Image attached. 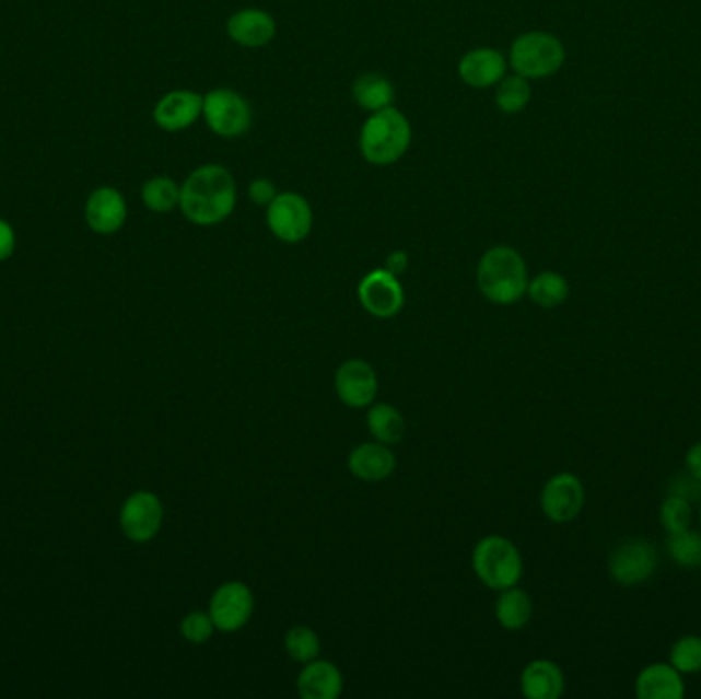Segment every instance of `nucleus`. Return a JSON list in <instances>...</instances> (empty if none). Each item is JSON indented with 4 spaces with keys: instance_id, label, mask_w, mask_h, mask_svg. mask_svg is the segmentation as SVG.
<instances>
[{
    "instance_id": "obj_6",
    "label": "nucleus",
    "mask_w": 701,
    "mask_h": 699,
    "mask_svg": "<svg viewBox=\"0 0 701 699\" xmlns=\"http://www.w3.org/2000/svg\"><path fill=\"white\" fill-rule=\"evenodd\" d=\"M203 119L220 138H241L253 124V112L243 95L232 89H213L203 97Z\"/></svg>"
},
{
    "instance_id": "obj_30",
    "label": "nucleus",
    "mask_w": 701,
    "mask_h": 699,
    "mask_svg": "<svg viewBox=\"0 0 701 699\" xmlns=\"http://www.w3.org/2000/svg\"><path fill=\"white\" fill-rule=\"evenodd\" d=\"M691 517H693V509L687 499L677 497V494L665 497V501L661 504V511H658V520L667 534H679L684 529H689Z\"/></svg>"
},
{
    "instance_id": "obj_32",
    "label": "nucleus",
    "mask_w": 701,
    "mask_h": 699,
    "mask_svg": "<svg viewBox=\"0 0 701 699\" xmlns=\"http://www.w3.org/2000/svg\"><path fill=\"white\" fill-rule=\"evenodd\" d=\"M215 632V624L208 611H191L180 621V634L191 644H203Z\"/></svg>"
},
{
    "instance_id": "obj_38",
    "label": "nucleus",
    "mask_w": 701,
    "mask_h": 699,
    "mask_svg": "<svg viewBox=\"0 0 701 699\" xmlns=\"http://www.w3.org/2000/svg\"><path fill=\"white\" fill-rule=\"evenodd\" d=\"M700 523H701V504H700Z\"/></svg>"
},
{
    "instance_id": "obj_22",
    "label": "nucleus",
    "mask_w": 701,
    "mask_h": 699,
    "mask_svg": "<svg viewBox=\"0 0 701 699\" xmlns=\"http://www.w3.org/2000/svg\"><path fill=\"white\" fill-rule=\"evenodd\" d=\"M496 614V621L511 632L523 630L534 616V603L531 597L519 589V586H509L505 591H501V597L494 607Z\"/></svg>"
},
{
    "instance_id": "obj_34",
    "label": "nucleus",
    "mask_w": 701,
    "mask_h": 699,
    "mask_svg": "<svg viewBox=\"0 0 701 699\" xmlns=\"http://www.w3.org/2000/svg\"><path fill=\"white\" fill-rule=\"evenodd\" d=\"M278 196L273 183L267 179H257L250 183L248 187V197L257 203V206H269L273 199Z\"/></svg>"
},
{
    "instance_id": "obj_37",
    "label": "nucleus",
    "mask_w": 701,
    "mask_h": 699,
    "mask_svg": "<svg viewBox=\"0 0 701 699\" xmlns=\"http://www.w3.org/2000/svg\"><path fill=\"white\" fill-rule=\"evenodd\" d=\"M408 267V255L407 253H402V251H396V253H392L390 257H388V260H386V269L390 271V273H394V276H402L405 271H407Z\"/></svg>"
},
{
    "instance_id": "obj_2",
    "label": "nucleus",
    "mask_w": 701,
    "mask_h": 699,
    "mask_svg": "<svg viewBox=\"0 0 701 699\" xmlns=\"http://www.w3.org/2000/svg\"><path fill=\"white\" fill-rule=\"evenodd\" d=\"M476 283L480 293L492 304H515L527 293V265L515 248L494 246L478 263Z\"/></svg>"
},
{
    "instance_id": "obj_9",
    "label": "nucleus",
    "mask_w": 701,
    "mask_h": 699,
    "mask_svg": "<svg viewBox=\"0 0 701 699\" xmlns=\"http://www.w3.org/2000/svg\"><path fill=\"white\" fill-rule=\"evenodd\" d=\"M585 487L572 471L554 474L539 494V506L552 523H571L585 506Z\"/></svg>"
},
{
    "instance_id": "obj_27",
    "label": "nucleus",
    "mask_w": 701,
    "mask_h": 699,
    "mask_svg": "<svg viewBox=\"0 0 701 699\" xmlns=\"http://www.w3.org/2000/svg\"><path fill=\"white\" fill-rule=\"evenodd\" d=\"M142 201L150 212L168 213L179 206L180 187L171 177H154L144 183Z\"/></svg>"
},
{
    "instance_id": "obj_23",
    "label": "nucleus",
    "mask_w": 701,
    "mask_h": 699,
    "mask_svg": "<svg viewBox=\"0 0 701 699\" xmlns=\"http://www.w3.org/2000/svg\"><path fill=\"white\" fill-rule=\"evenodd\" d=\"M353 97L359 103V107L367 109V112H379L392 107L394 98H396V91L386 77L375 74V72H367L361 74L358 81L353 82Z\"/></svg>"
},
{
    "instance_id": "obj_19",
    "label": "nucleus",
    "mask_w": 701,
    "mask_h": 699,
    "mask_svg": "<svg viewBox=\"0 0 701 699\" xmlns=\"http://www.w3.org/2000/svg\"><path fill=\"white\" fill-rule=\"evenodd\" d=\"M343 675L330 661L314 659L297 675V694L304 699H339L343 694Z\"/></svg>"
},
{
    "instance_id": "obj_28",
    "label": "nucleus",
    "mask_w": 701,
    "mask_h": 699,
    "mask_svg": "<svg viewBox=\"0 0 701 699\" xmlns=\"http://www.w3.org/2000/svg\"><path fill=\"white\" fill-rule=\"evenodd\" d=\"M669 663L681 675L701 673V636L686 634L675 640L669 651Z\"/></svg>"
},
{
    "instance_id": "obj_29",
    "label": "nucleus",
    "mask_w": 701,
    "mask_h": 699,
    "mask_svg": "<svg viewBox=\"0 0 701 699\" xmlns=\"http://www.w3.org/2000/svg\"><path fill=\"white\" fill-rule=\"evenodd\" d=\"M529 101H531V86H529V81L519 74L503 79L499 84L496 105L503 114H519L527 107Z\"/></svg>"
},
{
    "instance_id": "obj_5",
    "label": "nucleus",
    "mask_w": 701,
    "mask_h": 699,
    "mask_svg": "<svg viewBox=\"0 0 701 699\" xmlns=\"http://www.w3.org/2000/svg\"><path fill=\"white\" fill-rule=\"evenodd\" d=\"M566 60L564 44L546 32H529L519 35L509 54L511 68L527 81L548 79L556 74Z\"/></svg>"
},
{
    "instance_id": "obj_17",
    "label": "nucleus",
    "mask_w": 701,
    "mask_h": 699,
    "mask_svg": "<svg viewBox=\"0 0 701 699\" xmlns=\"http://www.w3.org/2000/svg\"><path fill=\"white\" fill-rule=\"evenodd\" d=\"M349 470L363 482H382L396 470V456L386 443H361L349 454Z\"/></svg>"
},
{
    "instance_id": "obj_12",
    "label": "nucleus",
    "mask_w": 701,
    "mask_h": 699,
    "mask_svg": "<svg viewBox=\"0 0 701 699\" xmlns=\"http://www.w3.org/2000/svg\"><path fill=\"white\" fill-rule=\"evenodd\" d=\"M359 304L375 318H392L405 306V290L388 269H374L359 281Z\"/></svg>"
},
{
    "instance_id": "obj_21",
    "label": "nucleus",
    "mask_w": 701,
    "mask_h": 699,
    "mask_svg": "<svg viewBox=\"0 0 701 699\" xmlns=\"http://www.w3.org/2000/svg\"><path fill=\"white\" fill-rule=\"evenodd\" d=\"M522 694L527 699H558L564 694L566 679L554 661H531L522 673Z\"/></svg>"
},
{
    "instance_id": "obj_4",
    "label": "nucleus",
    "mask_w": 701,
    "mask_h": 699,
    "mask_svg": "<svg viewBox=\"0 0 701 699\" xmlns=\"http://www.w3.org/2000/svg\"><path fill=\"white\" fill-rule=\"evenodd\" d=\"M472 569L482 585L492 591H505L522 581V554L506 537H482L474 548Z\"/></svg>"
},
{
    "instance_id": "obj_14",
    "label": "nucleus",
    "mask_w": 701,
    "mask_h": 699,
    "mask_svg": "<svg viewBox=\"0 0 701 699\" xmlns=\"http://www.w3.org/2000/svg\"><path fill=\"white\" fill-rule=\"evenodd\" d=\"M203 115V97L196 91H171L154 107V121L164 131L191 128Z\"/></svg>"
},
{
    "instance_id": "obj_24",
    "label": "nucleus",
    "mask_w": 701,
    "mask_h": 699,
    "mask_svg": "<svg viewBox=\"0 0 701 699\" xmlns=\"http://www.w3.org/2000/svg\"><path fill=\"white\" fill-rule=\"evenodd\" d=\"M571 286L566 277L556 271H541L534 279H529L527 295L529 300L544 310L558 308L569 300Z\"/></svg>"
},
{
    "instance_id": "obj_31",
    "label": "nucleus",
    "mask_w": 701,
    "mask_h": 699,
    "mask_svg": "<svg viewBox=\"0 0 701 699\" xmlns=\"http://www.w3.org/2000/svg\"><path fill=\"white\" fill-rule=\"evenodd\" d=\"M285 651L295 663H311L320 654V640L308 626H294L285 634Z\"/></svg>"
},
{
    "instance_id": "obj_26",
    "label": "nucleus",
    "mask_w": 701,
    "mask_h": 699,
    "mask_svg": "<svg viewBox=\"0 0 701 699\" xmlns=\"http://www.w3.org/2000/svg\"><path fill=\"white\" fill-rule=\"evenodd\" d=\"M667 552L670 560L681 569H701V532L684 529L667 537Z\"/></svg>"
},
{
    "instance_id": "obj_16",
    "label": "nucleus",
    "mask_w": 701,
    "mask_h": 699,
    "mask_svg": "<svg viewBox=\"0 0 701 699\" xmlns=\"http://www.w3.org/2000/svg\"><path fill=\"white\" fill-rule=\"evenodd\" d=\"M457 72L468 86L489 89L505 79L506 60L496 49L476 48L459 60Z\"/></svg>"
},
{
    "instance_id": "obj_8",
    "label": "nucleus",
    "mask_w": 701,
    "mask_h": 699,
    "mask_svg": "<svg viewBox=\"0 0 701 699\" xmlns=\"http://www.w3.org/2000/svg\"><path fill=\"white\" fill-rule=\"evenodd\" d=\"M658 567V552L646 539H626L607 560L611 581L621 586L646 583Z\"/></svg>"
},
{
    "instance_id": "obj_18",
    "label": "nucleus",
    "mask_w": 701,
    "mask_h": 699,
    "mask_svg": "<svg viewBox=\"0 0 701 699\" xmlns=\"http://www.w3.org/2000/svg\"><path fill=\"white\" fill-rule=\"evenodd\" d=\"M230 39L245 48H262L267 46L278 32V25L273 16L265 13L261 9H243L230 16L229 25Z\"/></svg>"
},
{
    "instance_id": "obj_33",
    "label": "nucleus",
    "mask_w": 701,
    "mask_h": 699,
    "mask_svg": "<svg viewBox=\"0 0 701 699\" xmlns=\"http://www.w3.org/2000/svg\"><path fill=\"white\" fill-rule=\"evenodd\" d=\"M669 494L684 497L689 503H693V501L701 499V482L687 471V476H679L670 482Z\"/></svg>"
},
{
    "instance_id": "obj_13",
    "label": "nucleus",
    "mask_w": 701,
    "mask_h": 699,
    "mask_svg": "<svg viewBox=\"0 0 701 699\" xmlns=\"http://www.w3.org/2000/svg\"><path fill=\"white\" fill-rule=\"evenodd\" d=\"M335 391L344 407H372L377 396V374L367 361L349 359L337 370Z\"/></svg>"
},
{
    "instance_id": "obj_1",
    "label": "nucleus",
    "mask_w": 701,
    "mask_h": 699,
    "mask_svg": "<svg viewBox=\"0 0 701 699\" xmlns=\"http://www.w3.org/2000/svg\"><path fill=\"white\" fill-rule=\"evenodd\" d=\"M236 180L220 164H203L180 185V212L197 226H215L236 208Z\"/></svg>"
},
{
    "instance_id": "obj_20",
    "label": "nucleus",
    "mask_w": 701,
    "mask_h": 699,
    "mask_svg": "<svg viewBox=\"0 0 701 699\" xmlns=\"http://www.w3.org/2000/svg\"><path fill=\"white\" fill-rule=\"evenodd\" d=\"M636 696L640 699H681L686 696L684 675L670 663H653L638 673Z\"/></svg>"
},
{
    "instance_id": "obj_36",
    "label": "nucleus",
    "mask_w": 701,
    "mask_h": 699,
    "mask_svg": "<svg viewBox=\"0 0 701 699\" xmlns=\"http://www.w3.org/2000/svg\"><path fill=\"white\" fill-rule=\"evenodd\" d=\"M686 468L696 480L701 482V441L693 443L686 454Z\"/></svg>"
},
{
    "instance_id": "obj_10",
    "label": "nucleus",
    "mask_w": 701,
    "mask_h": 699,
    "mask_svg": "<svg viewBox=\"0 0 701 699\" xmlns=\"http://www.w3.org/2000/svg\"><path fill=\"white\" fill-rule=\"evenodd\" d=\"M255 611V597L253 591L241 583L230 581L215 589L210 599L208 614L212 616L215 630L220 632H236L245 628Z\"/></svg>"
},
{
    "instance_id": "obj_3",
    "label": "nucleus",
    "mask_w": 701,
    "mask_h": 699,
    "mask_svg": "<svg viewBox=\"0 0 701 699\" xmlns=\"http://www.w3.org/2000/svg\"><path fill=\"white\" fill-rule=\"evenodd\" d=\"M412 130L402 112L386 107L375 112L361 128L359 150L361 156L374 166H388L407 154Z\"/></svg>"
},
{
    "instance_id": "obj_7",
    "label": "nucleus",
    "mask_w": 701,
    "mask_h": 699,
    "mask_svg": "<svg viewBox=\"0 0 701 699\" xmlns=\"http://www.w3.org/2000/svg\"><path fill=\"white\" fill-rule=\"evenodd\" d=\"M314 215L306 197L285 191L267 206V226L281 243H302L312 232Z\"/></svg>"
},
{
    "instance_id": "obj_25",
    "label": "nucleus",
    "mask_w": 701,
    "mask_h": 699,
    "mask_svg": "<svg viewBox=\"0 0 701 699\" xmlns=\"http://www.w3.org/2000/svg\"><path fill=\"white\" fill-rule=\"evenodd\" d=\"M367 429L374 435L375 441L394 445V443H400L405 438L407 424H405V417L400 415L398 408L386 405V403H377L367 410Z\"/></svg>"
},
{
    "instance_id": "obj_35",
    "label": "nucleus",
    "mask_w": 701,
    "mask_h": 699,
    "mask_svg": "<svg viewBox=\"0 0 701 699\" xmlns=\"http://www.w3.org/2000/svg\"><path fill=\"white\" fill-rule=\"evenodd\" d=\"M15 230L0 218V260H7L15 253Z\"/></svg>"
},
{
    "instance_id": "obj_15",
    "label": "nucleus",
    "mask_w": 701,
    "mask_h": 699,
    "mask_svg": "<svg viewBox=\"0 0 701 699\" xmlns=\"http://www.w3.org/2000/svg\"><path fill=\"white\" fill-rule=\"evenodd\" d=\"M86 224L97 234H115L126 224L128 206L124 196L114 187H98L86 199Z\"/></svg>"
},
{
    "instance_id": "obj_11",
    "label": "nucleus",
    "mask_w": 701,
    "mask_h": 699,
    "mask_svg": "<svg viewBox=\"0 0 701 699\" xmlns=\"http://www.w3.org/2000/svg\"><path fill=\"white\" fill-rule=\"evenodd\" d=\"M164 509L161 499L152 492L140 490L133 492L130 499L121 506V532L131 541L144 544L159 536L163 527Z\"/></svg>"
}]
</instances>
